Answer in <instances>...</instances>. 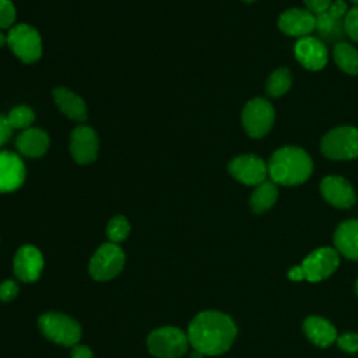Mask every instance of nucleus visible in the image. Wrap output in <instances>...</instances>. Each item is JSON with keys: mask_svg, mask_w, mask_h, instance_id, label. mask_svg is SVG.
Here are the masks:
<instances>
[{"mask_svg": "<svg viewBox=\"0 0 358 358\" xmlns=\"http://www.w3.org/2000/svg\"><path fill=\"white\" fill-rule=\"evenodd\" d=\"M71 358H94V354L90 350V347L77 344L71 348Z\"/></svg>", "mask_w": 358, "mask_h": 358, "instance_id": "obj_33", "label": "nucleus"}, {"mask_svg": "<svg viewBox=\"0 0 358 358\" xmlns=\"http://www.w3.org/2000/svg\"><path fill=\"white\" fill-rule=\"evenodd\" d=\"M320 193L323 199L337 207V208H350L355 204V192L351 183L343 176L330 175L322 179Z\"/></svg>", "mask_w": 358, "mask_h": 358, "instance_id": "obj_13", "label": "nucleus"}, {"mask_svg": "<svg viewBox=\"0 0 358 358\" xmlns=\"http://www.w3.org/2000/svg\"><path fill=\"white\" fill-rule=\"evenodd\" d=\"M190 345L187 333L176 326H162L147 337V348L157 358H179Z\"/></svg>", "mask_w": 358, "mask_h": 358, "instance_id": "obj_4", "label": "nucleus"}, {"mask_svg": "<svg viewBox=\"0 0 358 358\" xmlns=\"http://www.w3.org/2000/svg\"><path fill=\"white\" fill-rule=\"evenodd\" d=\"M228 171L234 179L248 186H257L263 183L268 173L267 164L257 155L243 154L235 157L229 165Z\"/></svg>", "mask_w": 358, "mask_h": 358, "instance_id": "obj_10", "label": "nucleus"}, {"mask_svg": "<svg viewBox=\"0 0 358 358\" xmlns=\"http://www.w3.org/2000/svg\"><path fill=\"white\" fill-rule=\"evenodd\" d=\"M7 45L24 63H34L42 55L41 35L35 28L27 24H18L8 31Z\"/></svg>", "mask_w": 358, "mask_h": 358, "instance_id": "obj_8", "label": "nucleus"}, {"mask_svg": "<svg viewBox=\"0 0 358 358\" xmlns=\"http://www.w3.org/2000/svg\"><path fill=\"white\" fill-rule=\"evenodd\" d=\"M124 252L113 242H106L101 245L90 260V274L94 280L108 281L116 277L124 267Z\"/></svg>", "mask_w": 358, "mask_h": 358, "instance_id": "obj_6", "label": "nucleus"}, {"mask_svg": "<svg viewBox=\"0 0 358 358\" xmlns=\"http://www.w3.org/2000/svg\"><path fill=\"white\" fill-rule=\"evenodd\" d=\"M338 347L345 352L358 351V334L357 333H344L337 337Z\"/></svg>", "mask_w": 358, "mask_h": 358, "instance_id": "obj_28", "label": "nucleus"}, {"mask_svg": "<svg viewBox=\"0 0 358 358\" xmlns=\"http://www.w3.org/2000/svg\"><path fill=\"white\" fill-rule=\"evenodd\" d=\"M274 108L264 98L250 99L242 110V126L252 138L264 137L274 123Z\"/></svg>", "mask_w": 358, "mask_h": 358, "instance_id": "obj_7", "label": "nucleus"}, {"mask_svg": "<svg viewBox=\"0 0 358 358\" xmlns=\"http://www.w3.org/2000/svg\"><path fill=\"white\" fill-rule=\"evenodd\" d=\"M351 3H354V4H357L358 6V0H350Z\"/></svg>", "mask_w": 358, "mask_h": 358, "instance_id": "obj_37", "label": "nucleus"}, {"mask_svg": "<svg viewBox=\"0 0 358 358\" xmlns=\"http://www.w3.org/2000/svg\"><path fill=\"white\" fill-rule=\"evenodd\" d=\"M6 117L13 130H15V129L27 130L31 127L32 122L35 120V113L31 108L21 105V106L11 109Z\"/></svg>", "mask_w": 358, "mask_h": 358, "instance_id": "obj_24", "label": "nucleus"}, {"mask_svg": "<svg viewBox=\"0 0 358 358\" xmlns=\"http://www.w3.org/2000/svg\"><path fill=\"white\" fill-rule=\"evenodd\" d=\"M4 43H7V35H4L3 32H0V48H1Z\"/></svg>", "mask_w": 358, "mask_h": 358, "instance_id": "obj_34", "label": "nucleus"}, {"mask_svg": "<svg viewBox=\"0 0 358 358\" xmlns=\"http://www.w3.org/2000/svg\"><path fill=\"white\" fill-rule=\"evenodd\" d=\"M338 263L340 257L336 249L319 248L305 257L299 268L302 271L303 280L317 282L331 275L338 267Z\"/></svg>", "mask_w": 358, "mask_h": 358, "instance_id": "obj_9", "label": "nucleus"}, {"mask_svg": "<svg viewBox=\"0 0 358 358\" xmlns=\"http://www.w3.org/2000/svg\"><path fill=\"white\" fill-rule=\"evenodd\" d=\"M303 3L306 6V10H309L312 14L317 15V14L324 13L330 7L331 0H303Z\"/></svg>", "mask_w": 358, "mask_h": 358, "instance_id": "obj_30", "label": "nucleus"}, {"mask_svg": "<svg viewBox=\"0 0 358 358\" xmlns=\"http://www.w3.org/2000/svg\"><path fill=\"white\" fill-rule=\"evenodd\" d=\"M11 133H13V129L8 124L7 117L0 116V145H3L11 137Z\"/></svg>", "mask_w": 358, "mask_h": 358, "instance_id": "obj_32", "label": "nucleus"}, {"mask_svg": "<svg viewBox=\"0 0 358 358\" xmlns=\"http://www.w3.org/2000/svg\"><path fill=\"white\" fill-rule=\"evenodd\" d=\"M278 189L273 180H264L263 183L257 185L253 190L249 204L255 214H262L271 208L277 201Z\"/></svg>", "mask_w": 358, "mask_h": 358, "instance_id": "obj_21", "label": "nucleus"}, {"mask_svg": "<svg viewBox=\"0 0 358 358\" xmlns=\"http://www.w3.org/2000/svg\"><path fill=\"white\" fill-rule=\"evenodd\" d=\"M15 20V8L10 0H0V29L8 28Z\"/></svg>", "mask_w": 358, "mask_h": 358, "instance_id": "obj_27", "label": "nucleus"}, {"mask_svg": "<svg viewBox=\"0 0 358 358\" xmlns=\"http://www.w3.org/2000/svg\"><path fill=\"white\" fill-rule=\"evenodd\" d=\"M303 330L306 337L317 347H329L337 340V330L334 326L320 316L306 317L303 322Z\"/></svg>", "mask_w": 358, "mask_h": 358, "instance_id": "obj_19", "label": "nucleus"}, {"mask_svg": "<svg viewBox=\"0 0 358 358\" xmlns=\"http://www.w3.org/2000/svg\"><path fill=\"white\" fill-rule=\"evenodd\" d=\"M25 179V166L21 158L10 151H0V192L17 190Z\"/></svg>", "mask_w": 358, "mask_h": 358, "instance_id": "obj_16", "label": "nucleus"}, {"mask_svg": "<svg viewBox=\"0 0 358 358\" xmlns=\"http://www.w3.org/2000/svg\"><path fill=\"white\" fill-rule=\"evenodd\" d=\"M267 166L271 180L282 186L301 185L313 171V162L309 154L303 148L294 145L275 150Z\"/></svg>", "mask_w": 358, "mask_h": 358, "instance_id": "obj_2", "label": "nucleus"}, {"mask_svg": "<svg viewBox=\"0 0 358 358\" xmlns=\"http://www.w3.org/2000/svg\"><path fill=\"white\" fill-rule=\"evenodd\" d=\"M15 147L22 155L36 158L46 152L49 147V137L42 129L29 127L18 134Z\"/></svg>", "mask_w": 358, "mask_h": 358, "instance_id": "obj_18", "label": "nucleus"}, {"mask_svg": "<svg viewBox=\"0 0 358 358\" xmlns=\"http://www.w3.org/2000/svg\"><path fill=\"white\" fill-rule=\"evenodd\" d=\"M13 270L18 280L24 282L36 281L43 270V256L34 245L21 246L13 260Z\"/></svg>", "mask_w": 358, "mask_h": 358, "instance_id": "obj_11", "label": "nucleus"}, {"mask_svg": "<svg viewBox=\"0 0 358 358\" xmlns=\"http://www.w3.org/2000/svg\"><path fill=\"white\" fill-rule=\"evenodd\" d=\"M355 292H357V295H358V278H357V282H355Z\"/></svg>", "mask_w": 358, "mask_h": 358, "instance_id": "obj_36", "label": "nucleus"}, {"mask_svg": "<svg viewBox=\"0 0 358 358\" xmlns=\"http://www.w3.org/2000/svg\"><path fill=\"white\" fill-rule=\"evenodd\" d=\"M291 84H292V77L289 70L285 67H280L274 70L267 78L266 92L273 98H278V96H282L291 88Z\"/></svg>", "mask_w": 358, "mask_h": 358, "instance_id": "obj_23", "label": "nucleus"}, {"mask_svg": "<svg viewBox=\"0 0 358 358\" xmlns=\"http://www.w3.org/2000/svg\"><path fill=\"white\" fill-rule=\"evenodd\" d=\"M245 3H252V1H256V0H243Z\"/></svg>", "mask_w": 358, "mask_h": 358, "instance_id": "obj_38", "label": "nucleus"}, {"mask_svg": "<svg viewBox=\"0 0 358 358\" xmlns=\"http://www.w3.org/2000/svg\"><path fill=\"white\" fill-rule=\"evenodd\" d=\"M347 4L344 0H334L331 1L330 7L327 8V13L334 18V20H341L347 14Z\"/></svg>", "mask_w": 358, "mask_h": 358, "instance_id": "obj_31", "label": "nucleus"}, {"mask_svg": "<svg viewBox=\"0 0 358 358\" xmlns=\"http://www.w3.org/2000/svg\"><path fill=\"white\" fill-rule=\"evenodd\" d=\"M130 234V224L123 215L113 217L106 225V235L113 243L123 242Z\"/></svg>", "mask_w": 358, "mask_h": 358, "instance_id": "obj_25", "label": "nucleus"}, {"mask_svg": "<svg viewBox=\"0 0 358 358\" xmlns=\"http://www.w3.org/2000/svg\"><path fill=\"white\" fill-rule=\"evenodd\" d=\"M98 136L88 126H78L70 136V152L77 164L85 165L95 161L98 155Z\"/></svg>", "mask_w": 358, "mask_h": 358, "instance_id": "obj_12", "label": "nucleus"}, {"mask_svg": "<svg viewBox=\"0 0 358 358\" xmlns=\"http://www.w3.org/2000/svg\"><path fill=\"white\" fill-rule=\"evenodd\" d=\"M277 25L288 36L303 38L316 29V18L309 10L289 8L278 17Z\"/></svg>", "mask_w": 358, "mask_h": 358, "instance_id": "obj_14", "label": "nucleus"}, {"mask_svg": "<svg viewBox=\"0 0 358 358\" xmlns=\"http://www.w3.org/2000/svg\"><path fill=\"white\" fill-rule=\"evenodd\" d=\"M42 334L63 347H74L81 338V326L71 316L60 312H46L38 320Z\"/></svg>", "mask_w": 358, "mask_h": 358, "instance_id": "obj_3", "label": "nucleus"}, {"mask_svg": "<svg viewBox=\"0 0 358 358\" xmlns=\"http://www.w3.org/2000/svg\"><path fill=\"white\" fill-rule=\"evenodd\" d=\"M187 337L193 350L203 355H220L232 345L236 337V326L225 313L204 310L190 322Z\"/></svg>", "mask_w": 358, "mask_h": 358, "instance_id": "obj_1", "label": "nucleus"}, {"mask_svg": "<svg viewBox=\"0 0 358 358\" xmlns=\"http://www.w3.org/2000/svg\"><path fill=\"white\" fill-rule=\"evenodd\" d=\"M320 151L330 159H354L358 157V129L340 126L326 133L320 143Z\"/></svg>", "mask_w": 358, "mask_h": 358, "instance_id": "obj_5", "label": "nucleus"}, {"mask_svg": "<svg viewBox=\"0 0 358 358\" xmlns=\"http://www.w3.org/2000/svg\"><path fill=\"white\" fill-rule=\"evenodd\" d=\"M344 29L352 41L358 42V6L350 8L344 15Z\"/></svg>", "mask_w": 358, "mask_h": 358, "instance_id": "obj_26", "label": "nucleus"}, {"mask_svg": "<svg viewBox=\"0 0 358 358\" xmlns=\"http://www.w3.org/2000/svg\"><path fill=\"white\" fill-rule=\"evenodd\" d=\"M294 50L296 60L308 70H320L327 63V49L324 43L316 38H299Z\"/></svg>", "mask_w": 358, "mask_h": 358, "instance_id": "obj_15", "label": "nucleus"}, {"mask_svg": "<svg viewBox=\"0 0 358 358\" xmlns=\"http://www.w3.org/2000/svg\"><path fill=\"white\" fill-rule=\"evenodd\" d=\"M192 358H203V354L200 351H196L193 350V354H192Z\"/></svg>", "mask_w": 358, "mask_h": 358, "instance_id": "obj_35", "label": "nucleus"}, {"mask_svg": "<svg viewBox=\"0 0 358 358\" xmlns=\"http://www.w3.org/2000/svg\"><path fill=\"white\" fill-rule=\"evenodd\" d=\"M333 57L336 64L347 74L355 76L358 74V50L347 43L338 42L333 48Z\"/></svg>", "mask_w": 358, "mask_h": 358, "instance_id": "obj_22", "label": "nucleus"}, {"mask_svg": "<svg viewBox=\"0 0 358 358\" xmlns=\"http://www.w3.org/2000/svg\"><path fill=\"white\" fill-rule=\"evenodd\" d=\"M336 249L348 259L358 260V220L341 222L334 232Z\"/></svg>", "mask_w": 358, "mask_h": 358, "instance_id": "obj_17", "label": "nucleus"}, {"mask_svg": "<svg viewBox=\"0 0 358 358\" xmlns=\"http://www.w3.org/2000/svg\"><path fill=\"white\" fill-rule=\"evenodd\" d=\"M18 295V285L14 280H4L0 284V301L10 302Z\"/></svg>", "mask_w": 358, "mask_h": 358, "instance_id": "obj_29", "label": "nucleus"}, {"mask_svg": "<svg viewBox=\"0 0 358 358\" xmlns=\"http://www.w3.org/2000/svg\"><path fill=\"white\" fill-rule=\"evenodd\" d=\"M53 98L57 108L71 120L83 122L87 119L85 102L67 88L57 87L53 90Z\"/></svg>", "mask_w": 358, "mask_h": 358, "instance_id": "obj_20", "label": "nucleus"}]
</instances>
